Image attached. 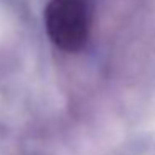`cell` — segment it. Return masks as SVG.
<instances>
[{
  "instance_id": "obj_1",
  "label": "cell",
  "mask_w": 155,
  "mask_h": 155,
  "mask_svg": "<svg viewBox=\"0 0 155 155\" xmlns=\"http://www.w3.org/2000/svg\"><path fill=\"white\" fill-rule=\"evenodd\" d=\"M45 24L48 37L57 47L67 52L78 50L90 28L88 0H50Z\"/></svg>"
}]
</instances>
